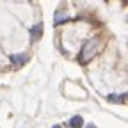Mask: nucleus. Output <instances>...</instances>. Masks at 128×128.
Returning <instances> with one entry per match:
<instances>
[{"mask_svg": "<svg viewBox=\"0 0 128 128\" xmlns=\"http://www.w3.org/2000/svg\"><path fill=\"white\" fill-rule=\"evenodd\" d=\"M82 124H84V119L80 118V116H73L70 119V126H73V128H80Z\"/></svg>", "mask_w": 128, "mask_h": 128, "instance_id": "20e7f679", "label": "nucleus"}, {"mask_svg": "<svg viewBox=\"0 0 128 128\" xmlns=\"http://www.w3.org/2000/svg\"><path fill=\"white\" fill-rule=\"evenodd\" d=\"M108 100H110V102H123V100H124V94H110Z\"/></svg>", "mask_w": 128, "mask_h": 128, "instance_id": "39448f33", "label": "nucleus"}, {"mask_svg": "<svg viewBox=\"0 0 128 128\" xmlns=\"http://www.w3.org/2000/svg\"><path fill=\"white\" fill-rule=\"evenodd\" d=\"M11 60L14 64V68H20V66H23V64L28 60V54H14L11 57Z\"/></svg>", "mask_w": 128, "mask_h": 128, "instance_id": "f03ea898", "label": "nucleus"}, {"mask_svg": "<svg viewBox=\"0 0 128 128\" xmlns=\"http://www.w3.org/2000/svg\"><path fill=\"white\" fill-rule=\"evenodd\" d=\"M98 46H100V38H91L86 41V44L82 46V52H80V62H89L96 52H98Z\"/></svg>", "mask_w": 128, "mask_h": 128, "instance_id": "f257e3e1", "label": "nucleus"}, {"mask_svg": "<svg viewBox=\"0 0 128 128\" xmlns=\"http://www.w3.org/2000/svg\"><path fill=\"white\" fill-rule=\"evenodd\" d=\"M41 34H43V23H38L34 28L30 30V36H32V39H34V41H38Z\"/></svg>", "mask_w": 128, "mask_h": 128, "instance_id": "7ed1b4c3", "label": "nucleus"}, {"mask_svg": "<svg viewBox=\"0 0 128 128\" xmlns=\"http://www.w3.org/2000/svg\"><path fill=\"white\" fill-rule=\"evenodd\" d=\"M87 128H96V126H94V124H89V126H87Z\"/></svg>", "mask_w": 128, "mask_h": 128, "instance_id": "423d86ee", "label": "nucleus"}, {"mask_svg": "<svg viewBox=\"0 0 128 128\" xmlns=\"http://www.w3.org/2000/svg\"><path fill=\"white\" fill-rule=\"evenodd\" d=\"M54 128H60V126H54Z\"/></svg>", "mask_w": 128, "mask_h": 128, "instance_id": "0eeeda50", "label": "nucleus"}]
</instances>
